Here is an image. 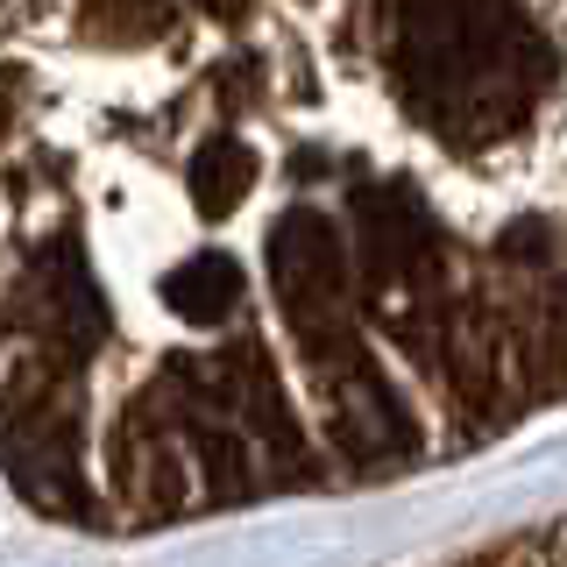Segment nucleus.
Segmentation results:
<instances>
[{
	"label": "nucleus",
	"instance_id": "obj_1",
	"mask_svg": "<svg viewBox=\"0 0 567 567\" xmlns=\"http://www.w3.org/2000/svg\"><path fill=\"white\" fill-rule=\"evenodd\" d=\"M567 412V0H0V483L135 539Z\"/></svg>",
	"mask_w": 567,
	"mask_h": 567
},
{
	"label": "nucleus",
	"instance_id": "obj_2",
	"mask_svg": "<svg viewBox=\"0 0 567 567\" xmlns=\"http://www.w3.org/2000/svg\"><path fill=\"white\" fill-rule=\"evenodd\" d=\"M447 567H567V518H539L504 532V539H483Z\"/></svg>",
	"mask_w": 567,
	"mask_h": 567
}]
</instances>
